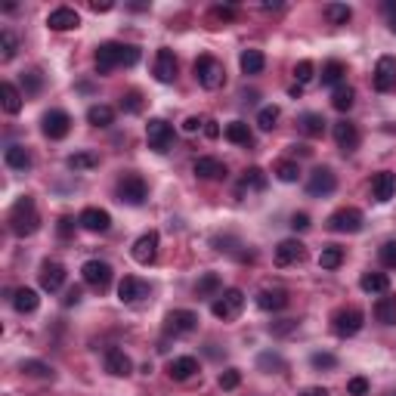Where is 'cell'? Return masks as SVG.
<instances>
[{"mask_svg":"<svg viewBox=\"0 0 396 396\" xmlns=\"http://www.w3.org/2000/svg\"><path fill=\"white\" fill-rule=\"evenodd\" d=\"M139 62V46L134 44H118V41H106L96 46V56H93V65H96V75H108L118 65L134 68Z\"/></svg>","mask_w":396,"mask_h":396,"instance_id":"obj_1","label":"cell"},{"mask_svg":"<svg viewBox=\"0 0 396 396\" xmlns=\"http://www.w3.org/2000/svg\"><path fill=\"white\" fill-rule=\"evenodd\" d=\"M10 232L13 236H19V238H25V236H34L37 229H41V214H37V205H34V198L31 196H22L15 205L10 207Z\"/></svg>","mask_w":396,"mask_h":396,"instance_id":"obj_2","label":"cell"},{"mask_svg":"<svg viewBox=\"0 0 396 396\" xmlns=\"http://www.w3.org/2000/svg\"><path fill=\"white\" fill-rule=\"evenodd\" d=\"M192 72H196V81L205 90H220L223 84H226V68H223V62L214 59V56H198L196 65H192Z\"/></svg>","mask_w":396,"mask_h":396,"instance_id":"obj_3","label":"cell"},{"mask_svg":"<svg viewBox=\"0 0 396 396\" xmlns=\"http://www.w3.org/2000/svg\"><path fill=\"white\" fill-rule=\"evenodd\" d=\"M242 309H245V291H242V288H226V291H220V294L214 298V304H211V313L217 316V319H223V322L238 319V316H242Z\"/></svg>","mask_w":396,"mask_h":396,"instance_id":"obj_4","label":"cell"},{"mask_svg":"<svg viewBox=\"0 0 396 396\" xmlns=\"http://www.w3.org/2000/svg\"><path fill=\"white\" fill-rule=\"evenodd\" d=\"M118 201L121 205H130V207H139L146 205V198H149V186L139 174H124L118 180Z\"/></svg>","mask_w":396,"mask_h":396,"instance_id":"obj_5","label":"cell"},{"mask_svg":"<svg viewBox=\"0 0 396 396\" xmlns=\"http://www.w3.org/2000/svg\"><path fill=\"white\" fill-rule=\"evenodd\" d=\"M362 325H366V313H362L359 307H344V309H338V313L331 316V331H335L338 338L359 335Z\"/></svg>","mask_w":396,"mask_h":396,"instance_id":"obj_6","label":"cell"},{"mask_svg":"<svg viewBox=\"0 0 396 396\" xmlns=\"http://www.w3.org/2000/svg\"><path fill=\"white\" fill-rule=\"evenodd\" d=\"M146 143L158 155L170 152V146H174V127L165 118H149V124H146Z\"/></svg>","mask_w":396,"mask_h":396,"instance_id":"obj_7","label":"cell"},{"mask_svg":"<svg viewBox=\"0 0 396 396\" xmlns=\"http://www.w3.org/2000/svg\"><path fill=\"white\" fill-rule=\"evenodd\" d=\"M196 328H198V313H192V309H170L165 316V331L174 338L192 335Z\"/></svg>","mask_w":396,"mask_h":396,"instance_id":"obj_8","label":"cell"},{"mask_svg":"<svg viewBox=\"0 0 396 396\" xmlns=\"http://www.w3.org/2000/svg\"><path fill=\"white\" fill-rule=\"evenodd\" d=\"M81 276H84V282H87L93 291H106L108 285H112V279H115L112 267H108L106 260H87L81 267Z\"/></svg>","mask_w":396,"mask_h":396,"instance_id":"obj_9","label":"cell"},{"mask_svg":"<svg viewBox=\"0 0 396 396\" xmlns=\"http://www.w3.org/2000/svg\"><path fill=\"white\" fill-rule=\"evenodd\" d=\"M41 130L46 139H65L68 130H72V115L62 112V108H50L41 118Z\"/></svg>","mask_w":396,"mask_h":396,"instance_id":"obj_10","label":"cell"},{"mask_svg":"<svg viewBox=\"0 0 396 396\" xmlns=\"http://www.w3.org/2000/svg\"><path fill=\"white\" fill-rule=\"evenodd\" d=\"M335 189H338V177H335V170L331 167H316L313 174H309L307 192L313 198H325V196H331Z\"/></svg>","mask_w":396,"mask_h":396,"instance_id":"obj_11","label":"cell"},{"mask_svg":"<svg viewBox=\"0 0 396 396\" xmlns=\"http://www.w3.org/2000/svg\"><path fill=\"white\" fill-rule=\"evenodd\" d=\"M177 56L174 50H167V46H161L158 53H155V65H152V75L158 84H174L177 81Z\"/></svg>","mask_w":396,"mask_h":396,"instance_id":"obj_12","label":"cell"},{"mask_svg":"<svg viewBox=\"0 0 396 396\" xmlns=\"http://www.w3.org/2000/svg\"><path fill=\"white\" fill-rule=\"evenodd\" d=\"M362 223H366V217H362V211H356V207H340V211L328 217L331 232H359Z\"/></svg>","mask_w":396,"mask_h":396,"instance_id":"obj_13","label":"cell"},{"mask_svg":"<svg viewBox=\"0 0 396 396\" xmlns=\"http://www.w3.org/2000/svg\"><path fill=\"white\" fill-rule=\"evenodd\" d=\"M158 245H161V238H158V232L149 229V232H143V236L134 242V248H130V254H134V260L136 263H143V267H149V263L158 257Z\"/></svg>","mask_w":396,"mask_h":396,"instance_id":"obj_14","label":"cell"},{"mask_svg":"<svg viewBox=\"0 0 396 396\" xmlns=\"http://www.w3.org/2000/svg\"><path fill=\"white\" fill-rule=\"evenodd\" d=\"M304 257H307V248H304V242H298V238H282V242L276 245V254H273L276 267H294V263H300Z\"/></svg>","mask_w":396,"mask_h":396,"instance_id":"obj_15","label":"cell"},{"mask_svg":"<svg viewBox=\"0 0 396 396\" xmlns=\"http://www.w3.org/2000/svg\"><path fill=\"white\" fill-rule=\"evenodd\" d=\"M371 84H375L378 93H390L396 87V59L393 56H381L375 65V75H371Z\"/></svg>","mask_w":396,"mask_h":396,"instance_id":"obj_16","label":"cell"},{"mask_svg":"<svg viewBox=\"0 0 396 396\" xmlns=\"http://www.w3.org/2000/svg\"><path fill=\"white\" fill-rule=\"evenodd\" d=\"M143 298H149V285L136 276H124L118 282V300L121 304H139Z\"/></svg>","mask_w":396,"mask_h":396,"instance_id":"obj_17","label":"cell"},{"mask_svg":"<svg viewBox=\"0 0 396 396\" xmlns=\"http://www.w3.org/2000/svg\"><path fill=\"white\" fill-rule=\"evenodd\" d=\"M65 267H62L59 260H44V267H41V288L44 291H50V294H56L62 285H65Z\"/></svg>","mask_w":396,"mask_h":396,"instance_id":"obj_18","label":"cell"},{"mask_svg":"<svg viewBox=\"0 0 396 396\" xmlns=\"http://www.w3.org/2000/svg\"><path fill=\"white\" fill-rule=\"evenodd\" d=\"M335 143H338V149L344 155L356 152L359 149V127H356L353 121H338L335 124Z\"/></svg>","mask_w":396,"mask_h":396,"instance_id":"obj_19","label":"cell"},{"mask_svg":"<svg viewBox=\"0 0 396 396\" xmlns=\"http://www.w3.org/2000/svg\"><path fill=\"white\" fill-rule=\"evenodd\" d=\"M77 223H81L87 232H108V226H112V214L103 211V207H84L81 217H77Z\"/></svg>","mask_w":396,"mask_h":396,"instance_id":"obj_20","label":"cell"},{"mask_svg":"<svg viewBox=\"0 0 396 396\" xmlns=\"http://www.w3.org/2000/svg\"><path fill=\"white\" fill-rule=\"evenodd\" d=\"M46 25L53 31H75L81 25V15H77V10H72V6H56V10L46 15Z\"/></svg>","mask_w":396,"mask_h":396,"instance_id":"obj_21","label":"cell"},{"mask_svg":"<svg viewBox=\"0 0 396 396\" xmlns=\"http://www.w3.org/2000/svg\"><path fill=\"white\" fill-rule=\"evenodd\" d=\"M198 180H223L226 177V165H223L220 158H211V155H201L196 158V165H192Z\"/></svg>","mask_w":396,"mask_h":396,"instance_id":"obj_22","label":"cell"},{"mask_svg":"<svg viewBox=\"0 0 396 396\" xmlns=\"http://www.w3.org/2000/svg\"><path fill=\"white\" fill-rule=\"evenodd\" d=\"M396 196V174L390 170H381V174H375V180H371V198L375 201H390Z\"/></svg>","mask_w":396,"mask_h":396,"instance_id":"obj_23","label":"cell"},{"mask_svg":"<svg viewBox=\"0 0 396 396\" xmlns=\"http://www.w3.org/2000/svg\"><path fill=\"white\" fill-rule=\"evenodd\" d=\"M267 189V174H263L260 167H248L245 174H242V180H238V198H245V196H251V192H263Z\"/></svg>","mask_w":396,"mask_h":396,"instance_id":"obj_24","label":"cell"},{"mask_svg":"<svg viewBox=\"0 0 396 396\" xmlns=\"http://www.w3.org/2000/svg\"><path fill=\"white\" fill-rule=\"evenodd\" d=\"M106 371L115 378H127L130 371H134V362H130V356L118 350V347H112V350L106 353Z\"/></svg>","mask_w":396,"mask_h":396,"instance_id":"obj_25","label":"cell"},{"mask_svg":"<svg viewBox=\"0 0 396 396\" xmlns=\"http://www.w3.org/2000/svg\"><path fill=\"white\" fill-rule=\"evenodd\" d=\"M257 307L267 309V313H279V309L288 307V291H285V288H260Z\"/></svg>","mask_w":396,"mask_h":396,"instance_id":"obj_26","label":"cell"},{"mask_svg":"<svg viewBox=\"0 0 396 396\" xmlns=\"http://www.w3.org/2000/svg\"><path fill=\"white\" fill-rule=\"evenodd\" d=\"M196 371H198L196 356H177V359H170V366H167V375L174 378V381H189Z\"/></svg>","mask_w":396,"mask_h":396,"instance_id":"obj_27","label":"cell"},{"mask_svg":"<svg viewBox=\"0 0 396 396\" xmlns=\"http://www.w3.org/2000/svg\"><path fill=\"white\" fill-rule=\"evenodd\" d=\"M4 161H6V167L10 170H28L34 161H31V152L25 149V146H6V152H4Z\"/></svg>","mask_w":396,"mask_h":396,"instance_id":"obj_28","label":"cell"},{"mask_svg":"<svg viewBox=\"0 0 396 396\" xmlns=\"http://www.w3.org/2000/svg\"><path fill=\"white\" fill-rule=\"evenodd\" d=\"M223 136L229 139L232 146H254V134H251V127H248L245 121H229L226 124V130H223Z\"/></svg>","mask_w":396,"mask_h":396,"instance_id":"obj_29","label":"cell"},{"mask_svg":"<svg viewBox=\"0 0 396 396\" xmlns=\"http://www.w3.org/2000/svg\"><path fill=\"white\" fill-rule=\"evenodd\" d=\"M13 307H15V313H34L37 307H41V298H37V291L34 288H15L13 291Z\"/></svg>","mask_w":396,"mask_h":396,"instance_id":"obj_30","label":"cell"},{"mask_svg":"<svg viewBox=\"0 0 396 396\" xmlns=\"http://www.w3.org/2000/svg\"><path fill=\"white\" fill-rule=\"evenodd\" d=\"M344 75H347V65L340 59H331L322 65V87H340L344 84Z\"/></svg>","mask_w":396,"mask_h":396,"instance_id":"obj_31","label":"cell"},{"mask_svg":"<svg viewBox=\"0 0 396 396\" xmlns=\"http://www.w3.org/2000/svg\"><path fill=\"white\" fill-rule=\"evenodd\" d=\"M0 99H4V112L6 115H19L22 112V93H19L15 84H10V81L0 84Z\"/></svg>","mask_w":396,"mask_h":396,"instance_id":"obj_32","label":"cell"},{"mask_svg":"<svg viewBox=\"0 0 396 396\" xmlns=\"http://www.w3.org/2000/svg\"><path fill=\"white\" fill-rule=\"evenodd\" d=\"M359 288L366 294H387L390 291V279H387L384 273H362Z\"/></svg>","mask_w":396,"mask_h":396,"instance_id":"obj_33","label":"cell"},{"mask_svg":"<svg viewBox=\"0 0 396 396\" xmlns=\"http://www.w3.org/2000/svg\"><path fill=\"white\" fill-rule=\"evenodd\" d=\"M238 65H242L245 75H260L263 68H267V56H263L260 50H242V56H238Z\"/></svg>","mask_w":396,"mask_h":396,"instance_id":"obj_34","label":"cell"},{"mask_svg":"<svg viewBox=\"0 0 396 396\" xmlns=\"http://www.w3.org/2000/svg\"><path fill=\"white\" fill-rule=\"evenodd\" d=\"M68 170H75V174H84V170H93V167H99V155L96 152H75V155H68Z\"/></svg>","mask_w":396,"mask_h":396,"instance_id":"obj_35","label":"cell"},{"mask_svg":"<svg viewBox=\"0 0 396 396\" xmlns=\"http://www.w3.org/2000/svg\"><path fill=\"white\" fill-rule=\"evenodd\" d=\"M87 121L93 124V127H112L115 108H112V106H103V103L90 106V108H87Z\"/></svg>","mask_w":396,"mask_h":396,"instance_id":"obj_36","label":"cell"},{"mask_svg":"<svg viewBox=\"0 0 396 396\" xmlns=\"http://www.w3.org/2000/svg\"><path fill=\"white\" fill-rule=\"evenodd\" d=\"M356 103V90L350 87V84H340V87H335V93H331V106L338 108V112H350Z\"/></svg>","mask_w":396,"mask_h":396,"instance_id":"obj_37","label":"cell"},{"mask_svg":"<svg viewBox=\"0 0 396 396\" xmlns=\"http://www.w3.org/2000/svg\"><path fill=\"white\" fill-rule=\"evenodd\" d=\"M220 288H223V282H220V276H217V273H205L196 282V294H198V298H217Z\"/></svg>","mask_w":396,"mask_h":396,"instance_id":"obj_38","label":"cell"},{"mask_svg":"<svg viewBox=\"0 0 396 396\" xmlns=\"http://www.w3.org/2000/svg\"><path fill=\"white\" fill-rule=\"evenodd\" d=\"M325 121L319 112H307V115H300V130H304L307 136H322L325 134Z\"/></svg>","mask_w":396,"mask_h":396,"instance_id":"obj_39","label":"cell"},{"mask_svg":"<svg viewBox=\"0 0 396 396\" xmlns=\"http://www.w3.org/2000/svg\"><path fill=\"white\" fill-rule=\"evenodd\" d=\"M325 19H328L331 25H347V22L353 19V10L347 4H325Z\"/></svg>","mask_w":396,"mask_h":396,"instance_id":"obj_40","label":"cell"},{"mask_svg":"<svg viewBox=\"0 0 396 396\" xmlns=\"http://www.w3.org/2000/svg\"><path fill=\"white\" fill-rule=\"evenodd\" d=\"M375 319L384 325H396V298H381L375 304Z\"/></svg>","mask_w":396,"mask_h":396,"instance_id":"obj_41","label":"cell"},{"mask_svg":"<svg viewBox=\"0 0 396 396\" xmlns=\"http://www.w3.org/2000/svg\"><path fill=\"white\" fill-rule=\"evenodd\" d=\"M15 53H19V37H15L10 28H4V31H0V59L10 62Z\"/></svg>","mask_w":396,"mask_h":396,"instance_id":"obj_42","label":"cell"},{"mask_svg":"<svg viewBox=\"0 0 396 396\" xmlns=\"http://www.w3.org/2000/svg\"><path fill=\"white\" fill-rule=\"evenodd\" d=\"M340 263H344V248H338V245L322 248V254H319V267L322 269H338Z\"/></svg>","mask_w":396,"mask_h":396,"instance_id":"obj_43","label":"cell"},{"mask_svg":"<svg viewBox=\"0 0 396 396\" xmlns=\"http://www.w3.org/2000/svg\"><path fill=\"white\" fill-rule=\"evenodd\" d=\"M25 375H31V378H44V381H50L53 378V369L46 366V362H41V359H22V366H19Z\"/></svg>","mask_w":396,"mask_h":396,"instance_id":"obj_44","label":"cell"},{"mask_svg":"<svg viewBox=\"0 0 396 396\" xmlns=\"http://www.w3.org/2000/svg\"><path fill=\"white\" fill-rule=\"evenodd\" d=\"M276 177L282 183H298L300 180V165H298V161H279V165H276Z\"/></svg>","mask_w":396,"mask_h":396,"instance_id":"obj_45","label":"cell"},{"mask_svg":"<svg viewBox=\"0 0 396 396\" xmlns=\"http://www.w3.org/2000/svg\"><path fill=\"white\" fill-rule=\"evenodd\" d=\"M279 106H263L260 112H257V127L260 130H273L276 127V121H279Z\"/></svg>","mask_w":396,"mask_h":396,"instance_id":"obj_46","label":"cell"},{"mask_svg":"<svg viewBox=\"0 0 396 396\" xmlns=\"http://www.w3.org/2000/svg\"><path fill=\"white\" fill-rule=\"evenodd\" d=\"M257 366L267 371V375H273V371H285V359L279 353H260Z\"/></svg>","mask_w":396,"mask_h":396,"instance_id":"obj_47","label":"cell"},{"mask_svg":"<svg viewBox=\"0 0 396 396\" xmlns=\"http://www.w3.org/2000/svg\"><path fill=\"white\" fill-rule=\"evenodd\" d=\"M121 108H124L127 115H139V112H143V96H139L136 90L124 93V96H121Z\"/></svg>","mask_w":396,"mask_h":396,"instance_id":"obj_48","label":"cell"},{"mask_svg":"<svg viewBox=\"0 0 396 396\" xmlns=\"http://www.w3.org/2000/svg\"><path fill=\"white\" fill-rule=\"evenodd\" d=\"M294 77H298V84L300 87H304V84H309L316 77V65L309 59H304V62H298V65H294Z\"/></svg>","mask_w":396,"mask_h":396,"instance_id":"obj_49","label":"cell"},{"mask_svg":"<svg viewBox=\"0 0 396 396\" xmlns=\"http://www.w3.org/2000/svg\"><path fill=\"white\" fill-rule=\"evenodd\" d=\"M378 257H381V267L396 269V242H384L381 251H378Z\"/></svg>","mask_w":396,"mask_h":396,"instance_id":"obj_50","label":"cell"},{"mask_svg":"<svg viewBox=\"0 0 396 396\" xmlns=\"http://www.w3.org/2000/svg\"><path fill=\"white\" fill-rule=\"evenodd\" d=\"M238 384H242V371H238V369H226L220 375V387H223V390H236Z\"/></svg>","mask_w":396,"mask_h":396,"instance_id":"obj_51","label":"cell"},{"mask_svg":"<svg viewBox=\"0 0 396 396\" xmlns=\"http://www.w3.org/2000/svg\"><path fill=\"white\" fill-rule=\"evenodd\" d=\"M22 84H25V93H37L44 87V77H41V72H25L22 75Z\"/></svg>","mask_w":396,"mask_h":396,"instance_id":"obj_52","label":"cell"},{"mask_svg":"<svg viewBox=\"0 0 396 396\" xmlns=\"http://www.w3.org/2000/svg\"><path fill=\"white\" fill-rule=\"evenodd\" d=\"M236 15H238L236 6H214V10H211V19L214 22H232Z\"/></svg>","mask_w":396,"mask_h":396,"instance_id":"obj_53","label":"cell"},{"mask_svg":"<svg viewBox=\"0 0 396 396\" xmlns=\"http://www.w3.org/2000/svg\"><path fill=\"white\" fill-rule=\"evenodd\" d=\"M309 362H313V369H335L338 366V359L331 353H313Z\"/></svg>","mask_w":396,"mask_h":396,"instance_id":"obj_54","label":"cell"},{"mask_svg":"<svg viewBox=\"0 0 396 396\" xmlns=\"http://www.w3.org/2000/svg\"><path fill=\"white\" fill-rule=\"evenodd\" d=\"M347 393L350 396H366L369 393V381L366 378H350V381H347Z\"/></svg>","mask_w":396,"mask_h":396,"instance_id":"obj_55","label":"cell"},{"mask_svg":"<svg viewBox=\"0 0 396 396\" xmlns=\"http://www.w3.org/2000/svg\"><path fill=\"white\" fill-rule=\"evenodd\" d=\"M291 229L294 232H307L309 229V214H304V211H298L291 217Z\"/></svg>","mask_w":396,"mask_h":396,"instance_id":"obj_56","label":"cell"},{"mask_svg":"<svg viewBox=\"0 0 396 396\" xmlns=\"http://www.w3.org/2000/svg\"><path fill=\"white\" fill-rule=\"evenodd\" d=\"M56 232H59L62 238H68V236H72V232H75V220H72V217H62V220H59V226H56Z\"/></svg>","mask_w":396,"mask_h":396,"instance_id":"obj_57","label":"cell"},{"mask_svg":"<svg viewBox=\"0 0 396 396\" xmlns=\"http://www.w3.org/2000/svg\"><path fill=\"white\" fill-rule=\"evenodd\" d=\"M201 127H205V118H196V115L183 121V130H186V134H196V130H201Z\"/></svg>","mask_w":396,"mask_h":396,"instance_id":"obj_58","label":"cell"},{"mask_svg":"<svg viewBox=\"0 0 396 396\" xmlns=\"http://www.w3.org/2000/svg\"><path fill=\"white\" fill-rule=\"evenodd\" d=\"M112 0H90V10L93 13H108V10H112Z\"/></svg>","mask_w":396,"mask_h":396,"instance_id":"obj_59","label":"cell"},{"mask_svg":"<svg viewBox=\"0 0 396 396\" xmlns=\"http://www.w3.org/2000/svg\"><path fill=\"white\" fill-rule=\"evenodd\" d=\"M81 304V288H72L65 294V307H77Z\"/></svg>","mask_w":396,"mask_h":396,"instance_id":"obj_60","label":"cell"},{"mask_svg":"<svg viewBox=\"0 0 396 396\" xmlns=\"http://www.w3.org/2000/svg\"><path fill=\"white\" fill-rule=\"evenodd\" d=\"M205 134H207V136H211V139H214V136H220V127H217V121H211V118H205Z\"/></svg>","mask_w":396,"mask_h":396,"instance_id":"obj_61","label":"cell"},{"mask_svg":"<svg viewBox=\"0 0 396 396\" xmlns=\"http://www.w3.org/2000/svg\"><path fill=\"white\" fill-rule=\"evenodd\" d=\"M298 396H328V390H325V387H307V390H300Z\"/></svg>","mask_w":396,"mask_h":396,"instance_id":"obj_62","label":"cell"},{"mask_svg":"<svg viewBox=\"0 0 396 396\" xmlns=\"http://www.w3.org/2000/svg\"><path fill=\"white\" fill-rule=\"evenodd\" d=\"M390 31H393V34H396V19H390Z\"/></svg>","mask_w":396,"mask_h":396,"instance_id":"obj_63","label":"cell"},{"mask_svg":"<svg viewBox=\"0 0 396 396\" xmlns=\"http://www.w3.org/2000/svg\"><path fill=\"white\" fill-rule=\"evenodd\" d=\"M390 396H396V393H390Z\"/></svg>","mask_w":396,"mask_h":396,"instance_id":"obj_64","label":"cell"}]
</instances>
